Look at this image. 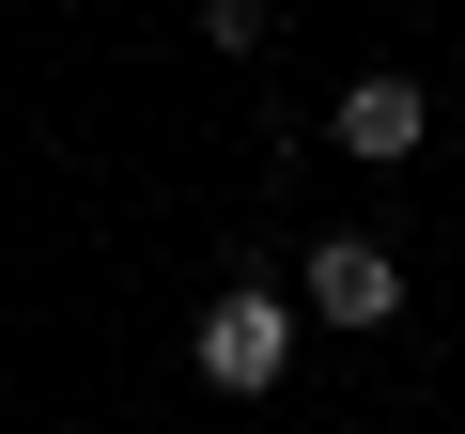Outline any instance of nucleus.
Wrapping results in <instances>:
<instances>
[{
    "mask_svg": "<svg viewBox=\"0 0 465 434\" xmlns=\"http://www.w3.org/2000/svg\"><path fill=\"white\" fill-rule=\"evenodd\" d=\"M280 372H295V311H280V295H217V311H202V388L264 403Z\"/></svg>",
    "mask_w": 465,
    "mask_h": 434,
    "instance_id": "obj_1",
    "label": "nucleus"
},
{
    "mask_svg": "<svg viewBox=\"0 0 465 434\" xmlns=\"http://www.w3.org/2000/svg\"><path fill=\"white\" fill-rule=\"evenodd\" d=\"M295 295H311V326H403V264H388L372 233H326Z\"/></svg>",
    "mask_w": 465,
    "mask_h": 434,
    "instance_id": "obj_2",
    "label": "nucleus"
},
{
    "mask_svg": "<svg viewBox=\"0 0 465 434\" xmlns=\"http://www.w3.org/2000/svg\"><path fill=\"white\" fill-rule=\"evenodd\" d=\"M419 140H434V94H419V78H357V94H341V155H357V171H403Z\"/></svg>",
    "mask_w": 465,
    "mask_h": 434,
    "instance_id": "obj_3",
    "label": "nucleus"
}]
</instances>
